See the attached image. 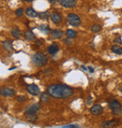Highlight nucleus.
Instances as JSON below:
<instances>
[{
  "label": "nucleus",
  "mask_w": 122,
  "mask_h": 128,
  "mask_svg": "<svg viewBox=\"0 0 122 128\" xmlns=\"http://www.w3.org/2000/svg\"><path fill=\"white\" fill-rule=\"evenodd\" d=\"M46 92L55 99H67L74 94V90L66 84L54 83L47 87Z\"/></svg>",
  "instance_id": "obj_1"
},
{
  "label": "nucleus",
  "mask_w": 122,
  "mask_h": 128,
  "mask_svg": "<svg viewBox=\"0 0 122 128\" xmlns=\"http://www.w3.org/2000/svg\"><path fill=\"white\" fill-rule=\"evenodd\" d=\"M31 60H32V63L35 66H39V68H42V66H44L47 64L48 58H47V56L43 52H36V54H33Z\"/></svg>",
  "instance_id": "obj_2"
},
{
  "label": "nucleus",
  "mask_w": 122,
  "mask_h": 128,
  "mask_svg": "<svg viewBox=\"0 0 122 128\" xmlns=\"http://www.w3.org/2000/svg\"><path fill=\"white\" fill-rule=\"evenodd\" d=\"M108 108L112 111V114L114 116H120L122 115V104L118 100L113 99L108 103Z\"/></svg>",
  "instance_id": "obj_3"
},
{
  "label": "nucleus",
  "mask_w": 122,
  "mask_h": 128,
  "mask_svg": "<svg viewBox=\"0 0 122 128\" xmlns=\"http://www.w3.org/2000/svg\"><path fill=\"white\" fill-rule=\"evenodd\" d=\"M67 22L73 27H78V26H80L82 21H81L79 16L75 13H69L67 15Z\"/></svg>",
  "instance_id": "obj_4"
},
{
  "label": "nucleus",
  "mask_w": 122,
  "mask_h": 128,
  "mask_svg": "<svg viewBox=\"0 0 122 128\" xmlns=\"http://www.w3.org/2000/svg\"><path fill=\"white\" fill-rule=\"evenodd\" d=\"M40 110V105L39 103H35L32 105H29L28 107L25 108V115H33L37 114V112Z\"/></svg>",
  "instance_id": "obj_5"
},
{
  "label": "nucleus",
  "mask_w": 122,
  "mask_h": 128,
  "mask_svg": "<svg viewBox=\"0 0 122 128\" xmlns=\"http://www.w3.org/2000/svg\"><path fill=\"white\" fill-rule=\"evenodd\" d=\"M26 91H27V92H28L29 94H31L33 96H40V90L39 88V86L34 84V83L26 85Z\"/></svg>",
  "instance_id": "obj_6"
},
{
  "label": "nucleus",
  "mask_w": 122,
  "mask_h": 128,
  "mask_svg": "<svg viewBox=\"0 0 122 128\" xmlns=\"http://www.w3.org/2000/svg\"><path fill=\"white\" fill-rule=\"evenodd\" d=\"M90 113L93 116H100L103 113V108L100 104H94L90 108Z\"/></svg>",
  "instance_id": "obj_7"
},
{
  "label": "nucleus",
  "mask_w": 122,
  "mask_h": 128,
  "mask_svg": "<svg viewBox=\"0 0 122 128\" xmlns=\"http://www.w3.org/2000/svg\"><path fill=\"white\" fill-rule=\"evenodd\" d=\"M57 2L62 7L66 8H73L77 3L76 0H58Z\"/></svg>",
  "instance_id": "obj_8"
},
{
  "label": "nucleus",
  "mask_w": 122,
  "mask_h": 128,
  "mask_svg": "<svg viewBox=\"0 0 122 128\" xmlns=\"http://www.w3.org/2000/svg\"><path fill=\"white\" fill-rule=\"evenodd\" d=\"M15 94V90L9 88V87H3L0 89V96H13Z\"/></svg>",
  "instance_id": "obj_9"
},
{
  "label": "nucleus",
  "mask_w": 122,
  "mask_h": 128,
  "mask_svg": "<svg viewBox=\"0 0 122 128\" xmlns=\"http://www.w3.org/2000/svg\"><path fill=\"white\" fill-rule=\"evenodd\" d=\"M117 120L113 119V120H108V121H104L101 124L102 128H114L115 126L117 125Z\"/></svg>",
  "instance_id": "obj_10"
},
{
  "label": "nucleus",
  "mask_w": 122,
  "mask_h": 128,
  "mask_svg": "<svg viewBox=\"0 0 122 128\" xmlns=\"http://www.w3.org/2000/svg\"><path fill=\"white\" fill-rule=\"evenodd\" d=\"M51 20L54 22V24H59L61 22H62V16L59 12L57 11H54L51 14Z\"/></svg>",
  "instance_id": "obj_11"
},
{
  "label": "nucleus",
  "mask_w": 122,
  "mask_h": 128,
  "mask_svg": "<svg viewBox=\"0 0 122 128\" xmlns=\"http://www.w3.org/2000/svg\"><path fill=\"white\" fill-rule=\"evenodd\" d=\"M58 50H59V46L56 43L51 44L50 46L48 47V49H47V52L50 55H55L58 52Z\"/></svg>",
  "instance_id": "obj_12"
},
{
  "label": "nucleus",
  "mask_w": 122,
  "mask_h": 128,
  "mask_svg": "<svg viewBox=\"0 0 122 128\" xmlns=\"http://www.w3.org/2000/svg\"><path fill=\"white\" fill-rule=\"evenodd\" d=\"M24 36L25 38L27 40V41H35L36 40V35L31 31V30H26L24 34Z\"/></svg>",
  "instance_id": "obj_13"
},
{
  "label": "nucleus",
  "mask_w": 122,
  "mask_h": 128,
  "mask_svg": "<svg viewBox=\"0 0 122 128\" xmlns=\"http://www.w3.org/2000/svg\"><path fill=\"white\" fill-rule=\"evenodd\" d=\"M25 13H26V15H27L28 17H30V18H37V17H39V13L31 7H29L26 8Z\"/></svg>",
  "instance_id": "obj_14"
},
{
  "label": "nucleus",
  "mask_w": 122,
  "mask_h": 128,
  "mask_svg": "<svg viewBox=\"0 0 122 128\" xmlns=\"http://www.w3.org/2000/svg\"><path fill=\"white\" fill-rule=\"evenodd\" d=\"M51 35L54 38L59 39L63 36V31H61L60 29H54L51 31Z\"/></svg>",
  "instance_id": "obj_15"
},
{
  "label": "nucleus",
  "mask_w": 122,
  "mask_h": 128,
  "mask_svg": "<svg viewBox=\"0 0 122 128\" xmlns=\"http://www.w3.org/2000/svg\"><path fill=\"white\" fill-rule=\"evenodd\" d=\"M11 36H13L14 38H20L22 36V33L20 31V29L18 27H14V28H12L11 30Z\"/></svg>",
  "instance_id": "obj_16"
},
{
  "label": "nucleus",
  "mask_w": 122,
  "mask_h": 128,
  "mask_svg": "<svg viewBox=\"0 0 122 128\" xmlns=\"http://www.w3.org/2000/svg\"><path fill=\"white\" fill-rule=\"evenodd\" d=\"M49 100H50V94H49L48 92H45L40 94V101L41 103H47V102H49Z\"/></svg>",
  "instance_id": "obj_17"
},
{
  "label": "nucleus",
  "mask_w": 122,
  "mask_h": 128,
  "mask_svg": "<svg viewBox=\"0 0 122 128\" xmlns=\"http://www.w3.org/2000/svg\"><path fill=\"white\" fill-rule=\"evenodd\" d=\"M66 36L68 38H75L76 36H77V33H76L75 30H73V29H68L67 31H66Z\"/></svg>",
  "instance_id": "obj_18"
},
{
  "label": "nucleus",
  "mask_w": 122,
  "mask_h": 128,
  "mask_svg": "<svg viewBox=\"0 0 122 128\" xmlns=\"http://www.w3.org/2000/svg\"><path fill=\"white\" fill-rule=\"evenodd\" d=\"M39 18L41 20H48L49 18H51V14L49 11H42L39 13Z\"/></svg>",
  "instance_id": "obj_19"
},
{
  "label": "nucleus",
  "mask_w": 122,
  "mask_h": 128,
  "mask_svg": "<svg viewBox=\"0 0 122 128\" xmlns=\"http://www.w3.org/2000/svg\"><path fill=\"white\" fill-rule=\"evenodd\" d=\"M111 50L115 54H118V55H121V47L119 45H113L111 47Z\"/></svg>",
  "instance_id": "obj_20"
},
{
  "label": "nucleus",
  "mask_w": 122,
  "mask_h": 128,
  "mask_svg": "<svg viewBox=\"0 0 122 128\" xmlns=\"http://www.w3.org/2000/svg\"><path fill=\"white\" fill-rule=\"evenodd\" d=\"M3 46H4V48L8 50V52H12V50H13L12 44H11V41H9V40H7V41H4Z\"/></svg>",
  "instance_id": "obj_21"
},
{
  "label": "nucleus",
  "mask_w": 122,
  "mask_h": 128,
  "mask_svg": "<svg viewBox=\"0 0 122 128\" xmlns=\"http://www.w3.org/2000/svg\"><path fill=\"white\" fill-rule=\"evenodd\" d=\"M90 30H91V32H93V33H99L101 30V25L98 24H94L90 27Z\"/></svg>",
  "instance_id": "obj_22"
},
{
  "label": "nucleus",
  "mask_w": 122,
  "mask_h": 128,
  "mask_svg": "<svg viewBox=\"0 0 122 128\" xmlns=\"http://www.w3.org/2000/svg\"><path fill=\"white\" fill-rule=\"evenodd\" d=\"M39 28L40 29V31H42V32L45 33V34H49V33H50V31H51L50 27H49L48 25H46V24H41Z\"/></svg>",
  "instance_id": "obj_23"
},
{
  "label": "nucleus",
  "mask_w": 122,
  "mask_h": 128,
  "mask_svg": "<svg viewBox=\"0 0 122 128\" xmlns=\"http://www.w3.org/2000/svg\"><path fill=\"white\" fill-rule=\"evenodd\" d=\"M25 116L29 122H36L37 120H38V115H37V114H33V115H25Z\"/></svg>",
  "instance_id": "obj_24"
},
{
  "label": "nucleus",
  "mask_w": 122,
  "mask_h": 128,
  "mask_svg": "<svg viewBox=\"0 0 122 128\" xmlns=\"http://www.w3.org/2000/svg\"><path fill=\"white\" fill-rule=\"evenodd\" d=\"M26 96H19L16 97V100L18 101V102H20V103H23V102H25V101H26Z\"/></svg>",
  "instance_id": "obj_25"
},
{
  "label": "nucleus",
  "mask_w": 122,
  "mask_h": 128,
  "mask_svg": "<svg viewBox=\"0 0 122 128\" xmlns=\"http://www.w3.org/2000/svg\"><path fill=\"white\" fill-rule=\"evenodd\" d=\"M15 14H16V16H18V17H21L24 14V10L22 8H19L18 10H15Z\"/></svg>",
  "instance_id": "obj_26"
},
{
  "label": "nucleus",
  "mask_w": 122,
  "mask_h": 128,
  "mask_svg": "<svg viewBox=\"0 0 122 128\" xmlns=\"http://www.w3.org/2000/svg\"><path fill=\"white\" fill-rule=\"evenodd\" d=\"M114 43L115 45H122V39L120 36H116L114 38Z\"/></svg>",
  "instance_id": "obj_27"
},
{
  "label": "nucleus",
  "mask_w": 122,
  "mask_h": 128,
  "mask_svg": "<svg viewBox=\"0 0 122 128\" xmlns=\"http://www.w3.org/2000/svg\"><path fill=\"white\" fill-rule=\"evenodd\" d=\"M35 42L36 43H35V45H34V46H37L38 48H39V47H40L43 43H44V41H43V39H36V40H35Z\"/></svg>",
  "instance_id": "obj_28"
},
{
  "label": "nucleus",
  "mask_w": 122,
  "mask_h": 128,
  "mask_svg": "<svg viewBox=\"0 0 122 128\" xmlns=\"http://www.w3.org/2000/svg\"><path fill=\"white\" fill-rule=\"evenodd\" d=\"M63 128H80V126L77 124H70V125H66Z\"/></svg>",
  "instance_id": "obj_29"
},
{
  "label": "nucleus",
  "mask_w": 122,
  "mask_h": 128,
  "mask_svg": "<svg viewBox=\"0 0 122 128\" xmlns=\"http://www.w3.org/2000/svg\"><path fill=\"white\" fill-rule=\"evenodd\" d=\"M64 43L66 44V45H71V44L72 43V40L71 38H65Z\"/></svg>",
  "instance_id": "obj_30"
},
{
  "label": "nucleus",
  "mask_w": 122,
  "mask_h": 128,
  "mask_svg": "<svg viewBox=\"0 0 122 128\" xmlns=\"http://www.w3.org/2000/svg\"><path fill=\"white\" fill-rule=\"evenodd\" d=\"M87 71H89L90 73H93V72L95 71V69H94V68H92V66H87Z\"/></svg>",
  "instance_id": "obj_31"
},
{
  "label": "nucleus",
  "mask_w": 122,
  "mask_h": 128,
  "mask_svg": "<svg viewBox=\"0 0 122 128\" xmlns=\"http://www.w3.org/2000/svg\"><path fill=\"white\" fill-rule=\"evenodd\" d=\"M91 101H92V98H91V96H89V97H88V100H87V102H86V103L88 104V105H90V104H91Z\"/></svg>",
  "instance_id": "obj_32"
},
{
  "label": "nucleus",
  "mask_w": 122,
  "mask_h": 128,
  "mask_svg": "<svg viewBox=\"0 0 122 128\" xmlns=\"http://www.w3.org/2000/svg\"><path fill=\"white\" fill-rule=\"evenodd\" d=\"M48 1H49V3L54 4V3H55V2H57L58 0H48Z\"/></svg>",
  "instance_id": "obj_33"
},
{
  "label": "nucleus",
  "mask_w": 122,
  "mask_h": 128,
  "mask_svg": "<svg viewBox=\"0 0 122 128\" xmlns=\"http://www.w3.org/2000/svg\"><path fill=\"white\" fill-rule=\"evenodd\" d=\"M23 1H25V2H33L34 0H23Z\"/></svg>",
  "instance_id": "obj_34"
},
{
  "label": "nucleus",
  "mask_w": 122,
  "mask_h": 128,
  "mask_svg": "<svg viewBox=\"0 0 122 128\" xmlns=\"http://www.w3.org/2000/svg\"><path fill=\"white\" fill-rule=\"evenodd\" d=\"M121 55H122V47H121Z\"/></svg>",
  "instance_id": "obj_35"
}]
</instances>
